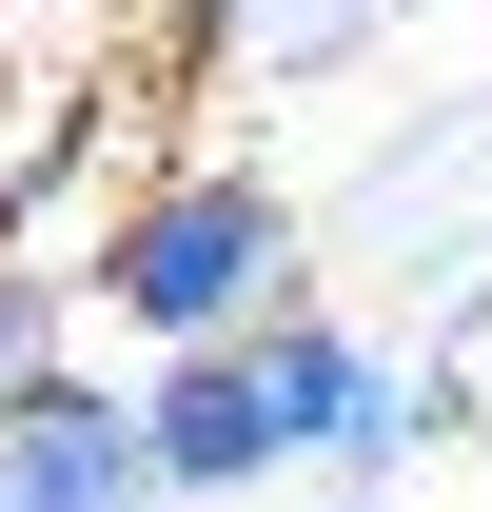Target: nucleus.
Here are the masks:
<instances>
[{"mask_svg":"<svg viewBox=\"0 0 492 512\" xmlns=\"http://www.w3.org/2000/svg\"><path fill=\"white\" fill-rule=\"evenodd\" d=\"M414 434V394L374 375L335 316H296V296H256L237 335H197L178 375L138 394V453H158V493H256V473H296V453H394Z\"/></svg>","mask_w":492,"mask_h":512,"instance_id":"obj_1","label":"nucleus"},{"mask_svg":"<svg viewBox=\"0 0 492 512\" xmlns=\"http://www.w3.org/2000/svg\"><path fill=\"white\" fill-rule=\"evenodd\" d=\"M276 276H296V217H276L256 178H178V197H138L119 237H99V296H119V316L158 335V355L237 335L256 296H276Z\"/></svg>","mask_w":492,"mask_h":512,"instance_id":"obj_2","label":"nucleus"},{"mask_svg":"<svg viewBox=\"0 0 492 512\" xmlns=\"http://www.w3.org/2000/svg\"><path fill=\"white\" fill-rule=\"evenodd\" d=\"M0 512H158V453H138V394L99 375H40L0 394Z\"/></svg>","mask_w":492,"mask_h":512,"instance_id":"obj_3","label":"nucleus"},{"mask_svg":"<svg viewBox=\"0 0 492 512\" xmlns=\"http://www.w3.org/2000/svg\"><path fill=\"white\" fill-rule=\"evenodd\" d=\"M40 335H60V296H40V276H20V256H0V394L40 375Z\"/></svg>","mask_w":492,"mask_h":512,"instance_id":"obj_4","label":"nucleus"},{"mask_svg":"<svg viewBox=\"0 0 492 512\" xmlns=\"http://www.w3.org/2000/svg\"><path fill=\"white\" fill-rule=\"evenodd\" d=\"M197 20H256V0H197Z\"/></svg>","mask_w":492,"mask_h":512,"instance_id":"obj_5","label":"nucleus"}]
</instances>
